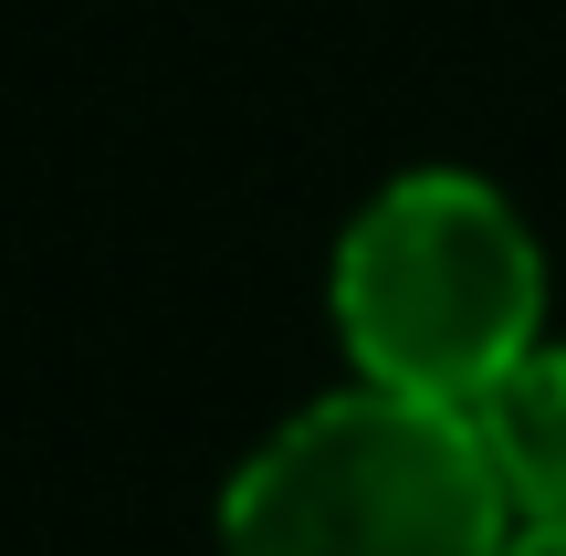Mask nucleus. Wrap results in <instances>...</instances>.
<instances>
[{
	"instance_id": "3",
	"label": "nucleus",
	"mask_w": 566,
	"mask_h": 556,
	"mask_svg": "<svg viewBox=\"0 0 566 556\" xmlns=\"http://www.w3.org/2000/svg\"><path fill=\"white\" fill-rule=\"evenodd\" d=\"M472 441L493 462V494L514 525H556L566 515V347H535L472 399Z\"/></svg>"
},
{
	"instance_id": "1",
	"label": "nucleus",
	"mask_w": 566,
	"mask_h": 556,
	"mask_svg": "<svg viewBox=\"0 0 566 556\" xmlns=\"http://www.w3.org/2000/svg\"><path fill=\"white\" fill-rule=\"evenodd\" d=\"M546 263L504 189L462 168H409L336 242V336L367 389L472 410L514 357H535Z\"/></svg>"
},
{
	"instance_id": "2",
	"label": "nucleus",
	"mask_w": 566,
	"mask_h": 556,
	"mask_svg": "<svg viewBox=\"0 0 566 556\" xmlns=\"http://www.w3.org/2000/svg\"><path fill=\"white\" fill-rule=\"evenodd\" d=\"M514 515L462 410L346 389L294 410L221 494V556H504Z\"/></svg>"
},
{
	"instance_id": "4",
	"label": "nucleus",
	"mask_w": 566,
	"mask_h": 556,
	"mask_svg": "<svg viewBox=\"0 0 566 556\" xmlns=\"http://www.w3.org/2000/svg\"><path fill=\"white\" fill-rule=\"evenodd\" d=\"M504 556H566V515H556V525H514Z\"/></svg>"
}]
</instances>
